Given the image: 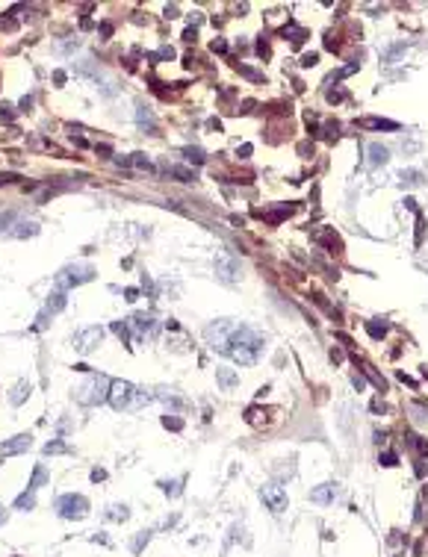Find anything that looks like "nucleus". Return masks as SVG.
<instances>
[{"label":"nucleus","mask_w":428,"mask_h":557,"mask_svg":"<svg viewBox=\"0 0 428 557\" xmlns=\"http://www.w3.org/2000/svg\"><path fill=\"white\" fill-rule=\"evenodd\" d=\"M204 336H207V342H210L213 351L230 357L239 366H254L260 360L263 348H266V336L263 333H257L254 327L242 324V321H234V319H222L216 324H210L204 331Z\"/></svg>","instance_id":"obj_1"},{"label":"nucleus","mask_w":428,"mask_h":557,"mask_svg":"<svg viewBox=\"0 0 428 557\" xmlns=\"http://www.w3.org/2000/svg\"><path fill=\"white\" fill-rule=\"evenodd\" d=\"M151 398H154V395H148L145 389L133 386V383H127V380H115V383L109 386V404H112L115 410H139V407H145Z\"/></svg>","instance_id":"obj_2"},{"label":"nucleus","mask_w":428,"mask_h":557,"mask_svg":"<svg viewBox=\"0 0 428 557\" xmlns=\"http://www.w3.org/2000/svg\"><path fill=\"white\" fill-rule=\"evenodd\" d=\"M109 383L104 375H92V378H86L77 389H74V401L83 404V407H95V404H104L109 401Z\"/></svg>","instance_id":"obj_3"},{"label":"nucleus","mask_w":428,"mask_h":557,"mask_svg":"<svg viewBox=\"0 0 428 557\" xmlns=\"http://www.w3.org/2000/svg\"><path fill=\"white\" fill-rule=\"evenodd\" d=\"M95 269L92 265H86V262H74V265H65L56 277H53V283H56V289L60 292H65V289H74V286H80V283H89V280H95Z\"/></svg>","instance_id":"obj_4"},{"label":"nucleus","mask_w":428,"mask_h":557,"mask_svg":"<svg viewBox=\"0 0 428 557\" xmlns=\"http://www.w3.org/2000/svg\"><path fill=\"white\" fill-rule=\"evenodd\" d=\"M56 513L62 519H83L89 513V498L80 496V492H68V496L56 498Z\"/></svg>","instance_id":"obj_5"},{"label":"nucleus","mask_w":428,"mask_h":557,"mask_svg":"<svg viewBox=\"0 0 428 557\" xmlns=\"http://www.w3.org/2000/svg\"><path fill=\"white\" fill-rule=\"evenodd\" d=\"M101 339H104V331L98 324H92V327H83V331L74 333V348L80 354H92L98 345H101Z\"/></svg>","instance_id":"obj_6"},{"label":"nucleus","mask_w":428,"mask_h":557,"mask_svg":"<svg viewBox=\"0 0 428 557\" xmlns=\"http://www.w3.org/2000/svg\"><path fill=\"white\" fill-rule=\"evenodd\" d=\"M260 498H263V504L272 510V513H284V510H286V489H284V486H278V484L260 486Z\"/></svg>","instance_id":"obj_7"},{"label":"nucleus","mask_w":428,"mask_h":557,"mask_svg":"<svg viewBox=\"0 0 428 557\" xmlns=\"http://www.w3.org/2000/svg\"><path fill=\"white\" fill-rule=\"evenodd\" d=\"M239 274V265L234 257H227V254H219L216 257V277L222 280V283H234Z\"/></svg>","instance_id":"obj_8"},{"label":"nucleus","mask_w":428,"mask_h":557,"mask_svg":"<svg viewBox=\"0 0 428 557\" xmlns=\"http://www.w3.org/2000/svg\"><path fill=\"white\" fill-rule=\"evenodd\" d=\"M30 445H33V437H30V434H18V437L6 439V442L0 445V454H24Z\"/></svg>","instance_id":"obj_9"},{"label":"nucleus","mask_w":428,"mask_h":557,"mask_svg":"<svg viewBox=\"0 0 428 557\" xmlns=\"http://www.w3.org/2000/svg\"><path fill=\"white\" fill-rule=\"evenodd\" d=\"M130 327L136 331V336H145V339H154L157 336V321L151 316H133Z\"/></svg>","instance_id":"obj_10"},{"label":"nucleus","mask_w":428,"mask_h":557,"mask_svg":"<svg viewBox=\"0 0 428 557\" xmlns=\"http://www.w3.org/2000/svg\"><path fill=\"white\" fill-rule=\"evenodd\" d=\"M337 496H340V486L337 484H322V486H316V489L310 492V501H313V504H331Z\"/></svg>","instance_id":"obj_11"},{"label":"nucleus","mask_w":428,"mask_h":557,"mask_svg":"<svg viewBox=\"0 0 428 557\" xmlns=\"http://www.w3.org/2000/svg\"><path fill=\"white\" fill-rule=\"evenodd\" d=\"M136 124H139L145 133H151V136L157 133V118H154V112L145 107V104H139V107H136Z\"/></svg>","instance_id":"obj_12"},{"label":"nucleus","mask_w":428,"mask_h":557,"mask_svg":"<svg viewBox=\"0 0 428 557\" xmlns=\"http://www.w3.org/2000/svg\"><path fill=\"white\" fill-rule=\"evenodd\" d=\"M48 481H50V472L45 469V466H42V463H38L36 469H33L30 484H27V492H38V489H42V484H48Z\"/></svg>","instance_id":"obj_13"},{"label":"nucleus","mask_w":428,"mask_h":557,"mask_svg":"<svg viewBox=\"0 0 428 557\" xmlns=\"http://www.w3.org/2000/svg\"><path fill=\"white\" fill-rule=\"evenodd\" d=\"M360 127H369V130H399V124L390 118H372V115H366V118H360Z\"/></svg>","instance_id":"obj_14"},{"label":"nucleus","mask_w":428,"mask_h":557,"mask_svg":"<svg viewBox=\"0 0 428 557\" xmlns=\"http://www.w3.org/2000/svg\"><path fill=\"white\" fill-rule=\"evenodd\" d=\"M65 304H68V298H65V292H60V289H53V292L48 295V304H45V310H48L50 316H53V313H62V310H65Z\"/></svg>","instance_id":"obj_15"},{"label":"nucleus","mask_w":428,"mask_h":557,"mask_svg":"<svg viewBox=\"0 0 428 557\" xmlns=\"http://www.w3.org/2000/svg\"><path fill=\"white\" fill-rule=\"evenodd\" d=\"M387 159H390V151L384 145H378V142L369 145V166H384Z\"/></svg>","instance_id":"obj_16"},{"label":"nucleus","mask_w":428,"mask_h":557,"mask_svg":"<svg viewBox=\"0 0 428 557\" xmlns=\"http://www.w3.org/2000/svg\"><path fill=\"white\" fill-rule=\"evenodd\" d=\"M216 378H219V383H222V389H230V386H237L239 383V375L237 372H230V368H219Z\"/></svg>","instance_id":"obj_17"},{"label":"nucleus","mask_w":428,"mask_h":557,"mask_svg":"<svg viewBox=\"0 0 428 557\" xmlns=\"http://www.w3.org/2000/svg\"><path fill=\"white\" fill-rule=\"evenodd\" d=\"M36 233H38V224H36V221H21V224H18V230H12V236H18V239L36 236Z\"/></svg>","instance_id":"obj_18"},{"label":"nucleus","mask_w":428,"mask_h":557,"mask_svg":"<svg viewBox=\"0 0 428 557\" xmlns=\"http://www.w3.org/2000/svg\"><path fill=\"white\" fill-rule=\"evenodd\" d=\"M183 156H186L189 162H195V166H204V162H207V154H204L201 148H183Z\"/></svg>","instance_id":"obj_19"},{"label":"nucleus","mask_w":428,"mask_h":557,"mask_svg":"<svg viewBox=\"0 0 428 557\" xmlns=\"http://www.w3.org/2000/svg\"><path fill=\"white\" fill-rule=\"evenodd\" d=\"M399 180H402V186H422V171H402Z\"/></svg>","instance_id":"obj_20"},{"label":"nucleus","mask_w":428,"mask_h":557,"mask_svg":"<svg viewBox=\"0 0 428 557\" xmlns=\"http://www.w3.org/2000/svg\"><path fill=\"white\" fill-rule=\"evenodd\" d=\"M366 333L372 336V339H381V336L387 333V324L378 321V319H372V321H366Z\"/></svg>","instance_id":"obj_21"},{"label":"nucleus","mask_w":428,"mask_h":557,"mask_svg":"<svg viewBox=\"0 0 428 557\" xmlns=\"http://www.w3.org/2000/svg\"><path fill=\"white\" fill-rule=\"evenodd\" d=\"M15 507L18 510H33L36 507V492H24V496L15 498Z\"/></svg>","instance_id":"obj_22"},{"label":"nucleus","mask_w":428,"mask_h":557,"mask_svg":"<svg viewBox=\"0 0 428 557\" xmlns=\"http://www.w3.org/2000/svg\"><path fill=\"white\" fill-rule=\"evenodd\" d=\"M27 395H30V383H24V380H21V383L15 386V392H12V398H9V401H12V404H21Z\"/></svg>","instance_id":"obj_23"},{"label":"nucleus","mask_w":428,"mask_h":557,"mask_svg":"<svg viewBox=\"0 0 428 557\" xmlns=\"http://www.w3.org/2000/svg\"><path fill=\"white\" fill-rule=\"evenodd\" d=\"M168 174H174V177L178 180H183V183H192V180H195V171H189V168H168Z\"/></svg>","instance_id":"obj_24"},{"label":"nucleus","mask_w":428,"mask_h":557,"mask_svg":"<svg viewBox=\"0 0 428 557\" xmlns=\"http://www.w3.org/2000/svg\"><path fill=\"white\" fill-rule=\"evenodd\" d=\"M127 516H130V510L124 507V504H121V507L115 504V507H109V513H107V519H115V522H124Z\"/></svg>","instance_id":"obj_25"},{"label":"nucleus","mask_w":428,"mask_h":557,"mask_svg":"<svg viewBox=\"0 0 428 557\" xmlns=\"http://www.w3.org/2000/svg\"><path fill=\"white\" fill-rule=\"evenodd\" d=\"M112 331L119 333L124 342H130V321H112Z\"/></svg>","instance_id":"obj_26"},{"label":"nucleus","mask_w":428,"mask_h":557,"mask_svg":"<svg viewBox=\"0 0 428 557\" xmlns=\"http://www.w3.org/2000/svg\"><path fill=\"white\" fill-rule=\"evenodd\" d=\"M148 540H151V531H139V537L133 540V554H139L145 545H148Z\"/></svg>","instance_id":"obj_27"},{"label":"nucleus","mask_w":428,"mask_h":557,"mask_svg":"<svg viewBox=\"0 0 428 557\" xmlns=\"http://www.w3.org/2000/svg\"><path fill=\"white\" fill-rule=\"evenodd\" d=\"M68 445H65V442H60V439H56V442H48V445H45V454H68Z\"/></svg>","instance_id":"obj_28"},{"label":"nucleus","mask_w":428,"mask_h":557,"mask_svg":"<svg viewBox=\"0 0 428 557\" xmlns=\"http://www.w3.org/2000/svg\"><path fill=\"white\" fill-rule=\"evenodd\" d=\"M422 233H425V215L416 213V245H422Z\"/></svg>","instance_id":"obj_29"},{"label":"nucleus","mask_w":428,"mask_h":557,"mask_svg":"<svg viewBox=\"0 0 428 557\" xmlns=\"http://www.w3.org/2000/svg\"><path fill=\"white\" fill-rule=\"evenodd\" d=\"M163 492H166V496H178L180 492V481H163Z\"/></svg>","instance_id":"obj_30"},{"label":"nucleus","mask_w":428,"mask_h":557,"mask_svg":"<svg viewBox=\"0 0 428 557\" xmlns=\"http://www.w3.org/2000/svg\"><path fill=\"white\" fill-rule=\"evenodd\" d=\"M316 62H319V53H304L301 56V68H313Z\"/></svg>","instance_id":"obj_31"},{"label":"nucleus","mask_w":428,"mask_h":557,"mask_svg":"<svg viewBox=\"0 0 428 557\" xmlns=\"http://www.w3.org/2000/svg\"><path fill=\"white\" fill-rule=\"evenodd\" d=\"M163 425L171 427V430H180V427H183V422H180V419H174V416H163Z\"/></svg>","instance_id":"obj_32"},{"label":"nucleus","mask_w":428,"mask_h":557,"mask_svg":"<svg viewBox=\"0 0 428 557\" xmlns=\"http://www.w3.org/2000/svg\"><path fill=\"white\" fill-rule=\"evenodd\" d=\"M48 319H50V313H48V310H42V313H38V319H36V331H45V327H48Z\"/></svg>","instance_id":"obj_33"},{"label":"nucleus","mask_w":428,"mask_h":557,"mask_svg":"<svg viewBox=\"0 0 428 557\" xmlns=\"http://www.w3.org/2000/svg\"><path fill=\"white\" fill-rule=\"evenodd\" d=\"M402 50H404V45H393V48L387 50V53H384V59H387V62H393L396 56H399V53H402Z\"/></svg>","instance_id":"obj_34"},{"label":"nucleus","mask_w":428,"mask_h":557,"mask_svg":"<svg viewBox=\"0 0 428 557\" xmlns=\"http://www.w3.org/2000/svg\"><path fill=\"white\" fill-rule=\"evenodd\" d=\"M133 166H139V168H151V162H148V156H145V154H133Z\"/></svg>","instance_id":"obj_35"},{"label":"nucleus","mask_w":428,"mask_h":557,"mask_svg":"<svg viewBox=\"0 0 428 557\" xmlns=\"http://www.w3.org/2000/svg\"><path fill=\"white\" fill-rule=\"evenodd\" d=\"M381 463H384V466H396V463H399V457H396L393 451H387V454H381Z\"/></svg>","instance_id":"obj_36"},{"label":"nucleus","mask_w":428,"mask_h":557,"mask_svg":"<svg viewBox=\"0 0 428 557\" xmlns=\"http://www.w3.org/2000/svg\"><path fill=\"white\" fill-rule=\"evenodd\" d=\"M352 383H355V389L360 392V389H366V380L360 378V375H355V378H352Z\"/></svg>","instance_id":"obj_37"},{"label":"nucleus","mask_w":428,"mask_h":557,"mask_svg":"<svg viewBox=\"0 0 428 557\" xmlns=\"http://www.w3.org/2000/svg\"><path fill=\"white\" fill-rule=\"evenodd\" d=\"M9 221H15V213H6V215H0V230L9 224Z\"/></svg>","instance_id":"obj_38"},{"label":"nucleus","mask_w":428,"mask_h":557,"mask_svg":"<svg viewBox=\"0 0 428 557\" xmlns=\"http://www.w3.org/2000/svg\"><path fill=\"white\" fill-rule=\"evenodd\" d=\"M15 180H21L18 174H0V183H15Z\"/></svg>","instance_id":"obj_39"},{"label":"nucleus","mask_w":428,"mask_h":557,"mask_svg":"<svg viewBox=\"0 0 428 557\" xmlns=\"http://www.w3.org/2000/svg\"><path fill=\"white\" fill-rule=\"evenodd\" d=\"M328 100H331V104H337V100H343V92H328Z\"/></svg>","instance_id":"obj_40"},{"label":"nucleus","mask_w":428,"mask_h":557,"mask_svg":"<svg viewBox=\"0 0 428 557\" xmlns=\"http://www.w3.org/2000/svg\"><path fill=\"white\" fill-rule=\"evenodd\" d=\"M104 478H107V472H104V469H95V472H92V481H104Z\"/></svg>","instance_id":"obj_41"},{"label":"nucleus","mask_w":428,"mask_h":557,"mask_svg":"<svg viewBox=\"0 0 428 557\" xmlns=\"http://www.w3.org/2000/svg\"><path fill=\"white\" fill-rule=\"evenodd\" d=\"M416 448H419V454H428V442H425V439H419V442H416Z\"/></svg>","instance_id":"obj_42"},{"label":"nucleus","mask_w":428,"mask_h":557,"mask_svg":"<svg viewBox=\"0 0 428 557\" xmlns=\"http://www.w3.org/2000/svg\"><path fill=\"white\" fill-rule=\"evenodd\" d=\"M213 50H219V53H225V50H227V45H225V42H213Z\"/></svg>","instance_id":"obj_43"},{"label":"nucleus","mask_w":428,"mask_h":557,"mask_svg":"<svg viewBox=\"0 0 428 557\" xmlns=\"http://www.w3.org/2000/svg\"><path fill=\"white\" fill-rule=\"evenodd\" d=\"M6 519H9V513H6V507L0 504V525H6Z\"/></svg>","instance_id":"obj_44"},{"label":"nucleus","mask_w":428,"mask_h":557,"mask_svg":"<svg viewBox=\"0 0 428 557\" xmlns=\"http://www.w3.org/2000/svg\"><path fill=\"white\" fill-rule=\"evenodd\" d=\"M124 295H127V301H136V295H139V292H136V289H124Z\"/></svg>","instance_id":"obj_45"}]
</instances>
